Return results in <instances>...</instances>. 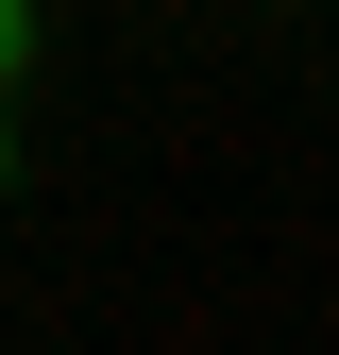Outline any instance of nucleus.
<instances>
[{"label": "nucleus", "mask_w": 339, "mask_h": 355, "mask_svg": "<svg viewBox=\"0 0 339 355\" xmlns=\"http://www.w3.org/2000/svg\"><path fill=\"white\" fill-rule=\"evenodd\" d=\"M0 169H17V136H0Z\"/></svg>", "instance_id": "obj_2"}, {"label": "nucleus", "mask_w": 339, "mask_h": 355, "mask_svg": "<svg viewBox=\"0 0 339 355\" xmlns=\"http://www.w3.org/2000/svg\"><path fill=\"white\" fill-rule=\"evenodd\" d=\"M34 68V0H0V85H17Z\"/></svg>", "instance_id": "obj_1"}]
</instances>
